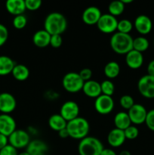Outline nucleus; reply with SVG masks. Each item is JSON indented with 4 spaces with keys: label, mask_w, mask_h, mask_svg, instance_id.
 I'll list each match as a JSON object with an SVG mask.
<instances>
[{
    "label": "nucleus",
    "mask_w": 154,
    "mask_h": 155,
    "mask_svg": "<svg viewBox=\"0 0 154 155\" xmlns=\"http://www.w3.org/2000/svg\"><path fill=\"white\" fill-rule=\"evenodd\" d=\"M101 93L102 95H108V96H112L114 94L115 92V86L114 83L110 80H104L101 83Z\"/></svg>",
    "instance_id": "nucleus-30"
},
{
    "label": "nucleus",
    "mask_w": 154,
    "mask_h": 155,
    "mask_svg": "<svg viewBox=\"0 0 154 155\" xmlns=\"http://www.w3.org/2000/svg\"><path fill=\"white\" fill-rule=\"evenodd\" d=\"M41 0H25V5L27 10L36 11L42 6Z\"/></svg>",
    "instance_id": "nucleus-34"
},
{
    "label": "nucleus",
    "mask_w": 154,
    "mask_h": 155,
    "mask_svg": "<svg viewBox=\"0 0 154 155\" xmlns=\"http://www.w3.org/2000/svg\"><path fill=\"white\" fill-rule=\"evenodd\" d=\"M146 71H147L148 75L153 76L154 77V59L149 61V63L148 64Z\"/></svg>",
    "instance_id": "nucleus-41"
},
{
    "label": "nucleus",
    "mask_w": 154,
    "mask_h": 155,
    "mask_svg": "<svg viewBox=\"0 0 154 155\" xmlns=\"http://www.w3.org/2000/svg\"><path fill=\"white\" fill-rule=\"evenodd\" d=\"M30 142V136L27 131L16 130L8 136V144L18 149L27 148Z\"/></svg>",
    "instance_id": "nucleus-8"
},
{
    "label": "nucleus",
    "mask_w": 154,
    "mask_h": 155,
    "mask_svg": "<svg viewBox=\"0 0 154 155\" xmlns=\"http://www.w3.org/2000/svg\"><path fill=\"white\" fill-rule=\"evenodd\" d=\"M127 113H128L131 124H135V125H140L142 124H144L146 114H147L146 108L140 104H134L128 110Z\"/></svg>",
    "instance_id": "nucleus-10"
},
{
    "label": "nucleus",
    "mask_w": 154,
    "mask_h": 155,
    "mask_svg": "<svg viewBox=\"0 0 154 155\" xmlns=\"http://www.w3.org/2000/svg\"><path fill=\"white\" fill-rule=\"evenodd\" d=\"M134 27L141 35L150 33L152 28V23L150 18L144 15H138L134 21Z\"/></svg>",
    "instance_id": "nucleus-15"
},
{
    "label": "nucleus",
    "mask_w": 154,
    "mask_h": 155,
    "mask_svg": "<svg viewBox=\"0 0 154 155\" xmlns=\"http://www.w3.org/2000/svg\"><path fill=\"white\" fill-rule=\"evenodd\" d=\"M104 75L109 79H114L119 75L120 73V65L116 61H112L108 62L104 66Z\"/></svg>",
    "instance_id": "nucleus-26"
},
{
    "label": "nucleus",
    "mask_w": 154,
    "mask_h": 155,
    "mask_svg": "<svg viewBox=\"0 0 154 155\" xmlns=\"http://www.w3.org/2000/svg\"><path fill=\"white\" fill-rule=\"evenodd\" d=\"M125 63L131 69H139L143 64V54L139 51L132 49L125 54Z\"/></svg>",
    "instance_id": "nucleus-16"
},
{
    "label": "nucleus",
    "mask_w": 154,
    "mask_h": 155,
    "mask_svg": "<svg viewBox=\"0 0 154 155\" xmlns=\"http://www.w3.org/2000/svg\"><path fill=\"white\" fill-rule=\"evenodd\" d=\"M121 1L122 2L124 3V5H126V4H130V3H131L133 2V0H121Z\"/></svg>",
    "instance_id": "nucleus-45"
},
{
    "label": "nucleus",
    "mask_w": 154,
    "mask_h": 155,
    "mask_svg": "<svg viewBox=\"0 0 154 155\" xmlns=\"http://www.w3.org/2000/svg\"><path fill=\"white\" fill-rule=\"evenodd\" d=\"M125 133L123 130H119V129L114 128L110 130V133L107 136V142L109 145L113 148H119L122 146L125 142Z\"/></svg>",
    "instance_id": "nucleus-18"
},
{
    "label": "nucleus",
    "mask_w": 154,
    "mask_h": 155,
    "mask_svg": "<svg viewBox=\"0 0 154 155\" xmlns=\"http://www.w3.org/2000/svg\"><path fill=\"white\" fill-rule=\"evenodd\" d=\"M114 100L113 97L102 95L95 98V108L98 114L102 115L109 114L114 108Z\"/></svg>",
    "instance_id": "nucleus-9"
},
{
    "label": "nucleus",
    "mask_w": 154,
    "mask_h": 155,
    "mask_svg": "<svg viewBox=\"0 0 154 155\" xmlns=\"http://www.w3.org/2000/svg\"><path fill=\"white\" fill-rule=\"evenodd\" d=\"M58 136H60L61 139H66V138L69 137V133H68L67 130L66 128L63 129V130H61L60 131L58 132Z\"/></svg>",
    "instance_id": "nucleus-42"
},
{
    "label": "nucleus",
    "mask_w": 154,
    "mask_h": 155,
    "mask_svg": "<svg viewBox=\"0 0 154 155\" xmlns=\"http://www.w3.org/2000/svg\"><path fill=\"white\" fill-rule=\"evenodd\" d=\"M60 114L66 122L75 119L79 114V107L75 101H67L62 104L60 110Z\"/></svg>",
    "instance_id": "nucleus-11"
},
{
    "label": "nucleus",
    "mask_w": 154,
    "mask_h": 155,
    "mask_svg": "<svg viewBox=\"0 0 154 155\" xmlns=\"http://www.w3.org/2000/svg\"><path fill=\"white\" fill-rule=\"evenodd\" d=\"M101 15H102V13L99 8L96 6H89L82 12V19L85 24L92 26L97 24Z\"/></svg>",
    "instance_id": "nucleus-14"
},
{
    "label": "nucleus",
    "mask_w": 154,
    "mask_h": 155,
    "mask_svg": "<svg viewBox=\"0 0 154 155\" xmlns=\"http://www.w3.org/2000/svg\"><path fill=\"white\" fill-rule=\"evenodd\" d=\"M0 155H18V152L16 148L8 144L0 150Z\"/></svg>",
    "instance_id": "nucleus-38"
},
{
    "label": "nucleus",
    "mask_w": 154,
    "mask_h": 155,
    "mask_svg": "<svg viewBox=\"0 0 154 155\" xmlns=\"http://www.w3.org/2000/svg\"><path fill=\"white\" fill-rule=\"evenodd\" d=\"M124 133H125V139H128V140H133L138 136L139 130L135 126L131 125L126 130H124Z\"/></svg>",
    "instance_id": "nucleus-33"
},
{
    "label": "nucleus",
    "mask_w": 154,
    "mask_h": 155,
    "mask_svg": "<svg viewBox=\"0 0 154 155\" xmlns=\"http://www.w3.org/2000/svg\"><path fill=\"white\" fill-rule=\"evenodd\" d=\"M101 155H117L116 153L111 148H104Z\"/></svg>",
    "instance_id": "nucleus-43"
},
{
    "label": "nucleus",
    "mask_w": 154,
    "mask_h": 155,
    "mask_svg": "<svg viewBox=\"0 0 154 155\" xmlns=\"http://www.w3.org/2000/svg\"><path fill=\"white\" fill-rule=\"evenodd\" d=\"M15 65V62L8 56H0V76H7L11 74Z\"/></svg>",
    "instance_id": "nucleus-24"
},
{
    "label": "nucleus",
    "mask_w": 154,
    "mask_h": 155,
    "mask_svg": "<svg viewBox=\"0 0 154 155\" xmlns=\"http://www.w3.org/2000/svg\"><path fill=\"white\" fill-rule=\"evenodd\" d=\"M8 145V137L0 133V150Z\"/></svg>",
    "instance_id": "nucleus-40"
},
{
    "label": "nucleus",
    "mask_w": 154,
    "mask_h": 155,
    "mask_svg": "<svg viewBox=\"0 0 154 155\" xmlns=\"http://www.w3.org/2000/svg\"><path fill=\"white\" fill-rule=\"evenodd\" d=\"M145 124L149 130L154 132V109L147 111Z\"/></svg>",
    "instance_id": "nucleus-36"
},
{
    "label": "nucleus",
    "mask_w": 154,
    "mask_h": 155,
    "mask_svg": "<svg viewBox=\"0 0 154 155\" xmlns=\"http://www.w3.org/2000/svg\"><path fill=\"white\" fill-rule=\"evenodd\" d=\"M66 128L69 137L82 140L88 136L90 131V124L86 119L78 117L75 119L67 122Z\"/></svg>",
    "instance_id": "nucleus-3"
},
{
    "label": "nucleus",
    "mask_w": 154,
    "mask_h": 155,
    "mask_svg": "<svg viewBox=\"0 0 154 155\" xmlns=\"http://www.w3.org/2000/svg\"><path fill=\"white\" fill-rule=\"evenodd\" d=\"M63 43V39L61 35H52L50 39V45L54 48H57L61 46Z\"/></svg>",
    "instance_id": "nucleus-37"
},
{
    "label": "nucleus",
    "mask_w": 154,
    "mask_h": 155,
    "mask_svg": "<svg viewBox=\"0 0 154 155\" xmlns=\"http://www.w3.org/2000/svg\"><path fill=\"white\" fill-rule=\"evenodd\" d=\"M26 148V151L30 155H46L48 151L47 144L39 139L30 141Z\"/></svg>",
    "instance_id": "nucleus-17"
},
{
    "label": "nucleus",
    "mask_w": 154,
    "mask_h": 155,
    "mask_svg": "<svg viewBox=\"0 0 154 155\" xmlns=\"http://www.w3.org/2000/svg\"><path fill=\"white\" fill-rule=\"evenodd\" d=\"M67 28V21L63 14L60 12H51L48 14L44 21V30L51 36L61 35Z\"/></svg>",
    "instance_id": "nucleus-1"
},
{
    "label": "nucleus",
    "mask_w": 154,
    "mask_h": 155,
    "mask_svg": "<svg viewBox=\"0 0 154 155\" xmlns=\"http://www.w3.org/2000/svg\"><path fill=\"white\" fill-rule=\"evenodd\" d=\"M149 42L144 36H138L133 39V49L142 53L149 48Z\"/></svg>",
    "instance_id": "nucleus-28"
},
{
    "label": "nucleus",
    "mask_w": 154,
    "mask_h": 155,
    "mask_svg": "<svg viewBox=\"0 0 154 155\" xmlns=\"http://www.w3.org/2000/svg\"><path fill=\"white\" fill-rule=\"evenodd\" d=\"M14 27L17 30H22L27 26V18L24 15H18L14 16L13 21H12Z\"/></svg>",
    "instance_id": "nucleus-31"
},
{
    "label": "nucleus",
    "mask_w": 154,
    "mask_h": 155,
    "mask_svg": "<svg viewBox=\"0 0 154 155\" xmlns=\"http://www.w3.org/2000/svg\"><path fill=\"white\" fill-rule=\"evenodd\" d=\"M82 91H83L86 96L91 98H97L102 94L101 93V83L93 80L85 82Z\"/></svg>",
    "instance_id": "nucleus-19"
},
{
    "label": "nucleus",
    "mask_w": 154,
    "mask_h": 155,
    "mask_svg": "<svg viewBox=\"0 0 154 155\" xmlns=\"http://www.w3.org/2000/svg\"><path fill=\"white\" fill-rule=\"evenodd\" d=\"M103 143L93 136H87L80 140L78 146L79 155H101L104 150Z\"/></svg>",
    "instance_id": "nucleus-4"
},
{
    "label": "nucleus",
    "mask_w": 154,
    "mask_h": 155,
    "mask_svg": "<svg viewBox=\"0 0 154 155\" xmlns=\"http://www.w3.org/2000/svg\"><path fill=\"white\" fill-rule=\"evenodd\" d=\"M51 35L43 29L37 30L33 36V42L39 48H45L50 45Z\"/></svg>",
    "instance_id": "nucleus-21"
},
{
    "label": "nucleus",
    "mask_w": 154,
    "mask_h": 155,
    "mask_svg": "<svg viewBox=\"0 0 154 155\" xmlns=\"http://www.w3.org/2000/svg\"><path fill=\"white\" fill-rule=\"evenodd\" d=\"M5 8L9 14L14 16L24 15L27 10L24 0H8L5 2Z\"/></svg>",
    "instance_id": "nucleus-20"
},
{
    "label": "nucleus",
    "mask_w": 154,
    "mask_h": 155,
    "mask_svg": "<svg viewBox=\"0 0 154 155\" xmlns=\"http://www.w3.org/2000/svg\"><path fill=\"white\" fill-rule=\"evenodd\" d=\"M8 38V30L7 27L4 24H0V47L5 44Z\"/></svg>",
    "instance_id": "nucleus-35"
},
{
    "label": "nucleus",
    "mask_w": 154,
    "mask_h": 155,
    "mask_svg": "<svg viewBox=\"0 0 154 155\" xmlns=\"http://www.w3.org/2000/svg\"><path fill=\"white\" fill-rule=\"evenodd\" d=\"M133 39L130 34L116 32L110 38V45L116 54H126L133 49Z\"/></svg>",
    "instance_id": "nucleus-2"
},
{
    "label": "nucleus",
    "mask_w": 154,
    "mask_h": 155,
    "mask_svg": "<svg viewBox=\"0 0 154 155\" xmlns=\"http://www.w3.org/2000/svg\"><path fill=\"white\" fill-rule=\"evenodd\" d=\"M137 89L143 97L149 99L154 98V77L143 76L137 82Z\"/></svg>",
    "instance_id": "nucleus-7"
},
{
    "label": "nucleus",
    "mask_w": 154,
    "mask_h": 155,
    "mask_svg": "<svg viewBox=\"0 0 154 155\" xmlns=\"http://www.w3.org/2000/svg\"><path fill=\"white\" fill-rule=\"evenodd\" d=\"M17 107L14 96L8 92L0 93V112L5 114H10Z\"/></svg>",
    "instance_id": "nucleus-12"
},
{
    "label": "nucleus",
    "mask_w": 154,
    "mask_h": 155,
    "mask_svg": "<svg viewBox=\"0 0 154 155\" xmlns=\"http://www.w3.org/2000/svg\"><path fill=\"white\" fill-rule=\"evenodd\" d=\"M84 83L79 73L75 72L67 73L63 76L62 80L63 89L69 93H76L82 90Z\"/></svg>",
    "instance_id": "nucleus-5"
},
{
    "label": "nucleus",
    "mask_w": 154,
    "mask_h": 155,
    "mask_svg": "<svg viewBox=\"0 0 154 155\" xmlns=\"http://www.w3.org/2000/svg\"><path fill=\"white\" fill-rule=\"evenodd\" d=\"M113 122L116 129L123 130V131L131 125V122L130 120L128 113L125 111H120L116 114L114 117Z\"/></svg>",
    "instance_id": "nucleus-22"
},
{
    "label": "nucleus",
    "mask_w": 154,
    "mask_h": 155,
    "mask_svg": "<svg viewBox=\"0 0 154 155\" xmlns=\"http://www.w3.org/2000/svg\"><path fill=\"white\" fill-rule=\"evenodd\" d=\"M125 5L121 0L113 1L108 5L109 14L116 18L123 13L125 11Z\"/></svg>",
    "instance_id": "nucleus-27"
},
{
    "label": "nucleus",
    "mask_w": 154,
    "mask_h": 155,
    "mask_svg": "<svg viewBox=\"0 0 154 155\" xmlns=\"http://www.w3.org/2000/svg\"><path fill=\"white\" fill-rule=\"evenodd\" d=\"M153 45H154V40H153Z\"/></svg>",
    "instance_id": "nucleus-47"
},
{
    "label": "nucleus",
    "mask_w": 154,
    "mask_h": 155,
    "mask_svg": "<svg viewBox=\"0 0 154 155\" xmlns=\"http://www.w3.org/2000/svg\"><path fill=\"white\" fill-rule=\"evenodd\" d=\"M15 120L10 114H0V133L8 137L17 130Z\"/></svg>",
    "instance_id": "nucleus-13"
},
{
    "label": "nucleus",
    "mask_w": 154,
    "mask_h": 155,
    "mask_svg": "<svg viewBox=\"0 0 154 155\" xmlns=\"http://www.w3.org/2000/svg\"><path fill=\"white\" fill-rule=\"evenodd\" d=\"M118 20L116 17L107 14H102L99 21L97 23L98 29L103 33L110 34L113 33L117 30Z\"/></svg>",
    "instance_id": "nucleus-6"
},
{
    "label": "nucleus",
    "mask_w": 154,
    "mask_h": 155,
    "mask_svg": "<svg viewBox=\"0 0 154 155\" xmlns=\"http://www.w3.org/2000/svg\"><path fill=\"white\" fill-rule=\"evenodd\" d=\"M67 122L65 120L64 118L60 114H54L51 115L48 119V126L50 128L54 131L58 133L61 130H63L66 127Z\"/></svg>",
    "instance_id": "nucleus-23"
},
{
    "label": "nucleus",
    "mask_w": 154,
    "mask_h": 155,
    "mask_svg": "<svg viewBox=\"0 0 154 155\" xmlns=\"http://www.w3.org/2000/svg\"><path fill=\"white\" fill-rule=\"evenodd\" d=\"M80 77L82 78V80L84 82L88 81V80H91L92 77V71L91 70L89 69V68H83L80 71V72L79 73Z\"/></svg>",
    "instance_id": "nucleus-39"
},
{
    "label": "nucleus",
    "mask_w": 154,
    "mask_h": 155,
    "mask_svg": "<svg viewBox=\"0 0 154 155\" xmlns=\"http://www.w3.org/2000/svg\"><path fill=\"white\" fill-rule=\"evenodd\" d=\"M18 155H30L27 151H24V152H21L20 154H18Z\"/></svg>",
    "instance_id": "nucleus-46"
},
{
    "label": "nucleus",
    "mask_w": 154,
    "mask_h": 155,
    "mask_svg": "<svg viewBox=\"0 0 154 155\" xmlns=\"http://www.w3.org/2000/svg\"><path fill=\"white\" fill-rule=\"evenodd\" d=\"M11 74L14 78L18 81H25L30 77V70L26 65L18 64L14 66Z\"/></svg>",
    "instance_id": "nucleus-25"
},
{
    "label": "nucleus",
    "mask_w": 154,
    "mask_h": 155,
    "mask_svg": "<svg viewBox=\"0 0 154 155\" xmlns=\"http://www.w3.org/2000/svg\"><path fill=\"white\" fill-rule=\"evenodd\" d=\"M119 155H131V153H130V151H127V150H123V151H122L120 153H119Z\"/></svg>",
    "instance_id": "nucleus-44"
},
{
    "label": "nucleus",
    "mask_w": 154,
    "mask_h": 155,
    "mask_svg": "<svg viewBox=\"0 0 154 155\" xmlns=\"http://www.w3.org/2000/svg\"><path fill=\"white\" fill-rule=\"evenodd\" d=\"M119 104L122 108L128 110L135 103H134V98H132V96L129 95H124L119 99Z\"/></svg>",
    "instance_id": "nucleus-32"
},
{
    "label": "nucleus",
    "mask_w": 154,
    "mask_h": 155,
    "mask_svg": "<svg viewBox=\"0 0 154 155\" xmlns=\"http://www.w3.org/2000/svg\"><path fill=\"white\" fill-rule=\"evenodd\" d=\"M134 24L128 19H122L118 21L117 32L125 34H130V32L132 30Z\"/></svg>",
    "instance_id": "nucleus-29"
}]
</instances>
